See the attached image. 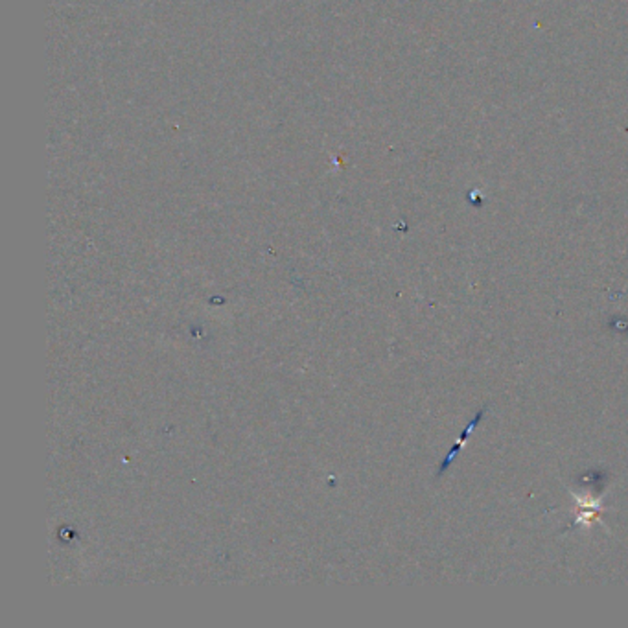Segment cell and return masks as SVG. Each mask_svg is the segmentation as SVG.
<instances>
[{"label": "cell", "instance_id": "6da1fadb", "mask_svg": "<svg viewBox=\"0 0 628 628\" xmlns=\"http://www.w3.org/2000/svg\"><path fill=\"white\" fill-rule=\"evenodd\" d=\"M481 415H483V413L476 415V419L472 420V422H470V426H468V428H466V430H464V431H463V437H461V442H459L457 446L453 448V450H452V453H448L446 461H444V464H442V472H444V470H446V468H448V464L452 463V461H453V457H455V455H457V453H459V450H461V448H463L464 441H466V439H468V433H470V431L474 430V426H476V424H477V422H479V420H481Z\"/></svg>", "mask_w": 628, "mask_h": 628}]
</instances>
